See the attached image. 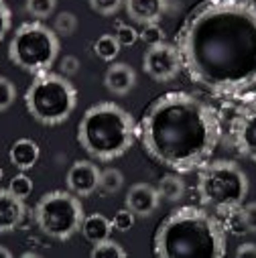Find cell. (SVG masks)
<instances>
[{
    "label": "cell",
    "instance_id": "6da1fadb",
    "mask_svg": "<svg viewBox=\"0 0 256 258\" xmlns=\"http://www.w3.org/2000/svg\"><path fill=\"white\" fill-rule=\"evenodd\" d=\"M189 80L214 98L244 106L256 100V3L204 0L177 35Z\"/></svg>",
    "mask_w": 256,
    "mask_h": 258
},
{
    "label": "cell",
    "instance_id": "7a4b0ae2",
    "mask_svg": "<svg viewBox=\"0 0 256 258\" xmlns=\"http://www.w3.org/2000/svg\"><path fill=\"white\" fill-rule=\"evenodd\" d=\"M139 137L159 165L189 173L210 163L222 141V118L206 100L187 92H167L145 112Z\"/></svg>",
    "mask_w": 256,
    "mask_h": 258
},
{
    "label": "cell",
    "instance_id": "3957f363",
    "mask_svg": "<svg viewBox=\"0 0 256 258\" xmlns=\"http://www.w3.org/2000/svg\"><path fill=\"white\" fill-rule=\"evenodd\" d=\"M153 250L161 258H222L226 228L210 212L185 206L169 214L157 228Z\"/></svg>",
    "mask_w": 256,
    "mask_h": 258
},
{
    "label": "cell",
    "instance_id": "277c9868",
    "mask_svg": "<svg viewBox=\"0 0 256 258\" xmlns=\"http://www.w3.org/2000/svg\"><path fill=\"white\" fill-rule=\"evenodd\" d=\"M139 126L135 118L114 102L88 108L78 126V143L98 161H114L135 145Z\"/></svg>",
    "mask_w": 256,
    "mask_h": 258
},
{
    "label": "cell",
    "instance_id": "5b68a950",
    "mask_svg": "<svg viewBox=\"0 0 256 258\" xmlns=\"http://www.w3.org/2000/svg\"><path fill=\"white\" fill-rule=\"evenodd\" d=\"M27 112L43 126L63 124L78 106L76 86L61 74L45 72L35 76L25 92Z\"/></svg>",
    "mask_w": 256,
    "mask_h": 258
},
{
    "label": "cell",
    "instance_id": "8992f818",
    "mask_svg": "<svg viewBox=\"0 0 256 258\" xmlns=\"http://www.w3.org/2000/svg\"><path fill=\"white\" fill-rule=\"evenodd\" d=\"M198 193L204 206L216 212L240 208L248 196V177L234 161H214L200 169Z\"/></svg>",
    "mask_w": 256,
    "mask_h": 258
},
{
    "label": "cell",
    "instance_id": "52a82bcc",
    "mask_svg": "<svg viewBox=\"0 0 256 258\" xmlns=\"http://www.w3.org/2000/svg\"><path fill=\"white\" fill-rule=\"evenodd\" d=\"M59 55V37L47 25L33 21L23 23L9 45V57L17 68L29 74H45L53 68Z\"/></svg>",
    "mask_w": 256,
    "mask_h": 258
},
{
    "label": "cell",
    "instance_id": "ba28073f",
    "mask_svg": "<svg viewBox=\"0 0 256 258\" xmlns=\"http://www.w3.org/2000/svg\"><path fill=\"white\" fill-rule=\"evenodd\" d=\"M35 222L43 234L55 240H70L80 232L84 222V206L78 196L68 191H49L35 206Z\"/></svg>",
    "mask_w": 256,
    "mask_h": 258
},
{
    "label": "cell",
    "instance_id": "9c48e42d",
    "mask_svg": "<svg viewBox=\"0 0 256 258\" xmlns=\"http://www.w3.org/2000/svg\"><path fill=\"white\" fill-rule=\"evenodd\" d=\"M143 70L155 82H171L183 70L181 55H179L177 47L169 45L165 41L149 47L143 57Z\"/></svg>",
    "mask_w": 256,
    "mask_h": 258
},
{
    "label": "cell",
    "instance_id": "30bf717a",
    "mask_svg": "<svg viewBox=\"0 0 256 258\" xmlns=\"http://www.w3.org/2000/svg\"><path fill=\"white\" fill-rule=\"evenodd\" d=\"M232 145L244 159L256 163V100L244 104L230 126Z\"/></svg>",
    "mask_w": 256,
    "mask_h": 258
},
{
    "label": "cell",
    "instance_id": "8fae6325",
    "mask_svg": "<svg viewBox=\"0 0 256 258\" xmlns=\"http://www.w3.org/2000/svg\"><path fill=\"white\" fill-rule=\"evenodd\" d=\"M100 169L92 161H76L66 177L68 189L78 198H88L100 187Z\"/></svg>",
    "mask_w": 256,
    "mask_h": 258
},
{
    "label": "cell",
    "instance_id": "7c38bea8",
    "mask_svg": "<svg viewBox=\"0 0 256 258\" xmlns=\"http://www.w3.org/2000/svg\"><path fill=\"white\" fill-rule=\"evenodd\" d=\"M159 189L149 183H135L126 193V208L139 218H149L159 208Z\"/></svg>",
    "mask_w": 256,
    "mask_h": 258
},
{
    "label": "cell",
    "instance_id": "4fadbf2b",
    "mask_svg": "<svg viewBox=\"0 0 256 258\" xmlns=\"http://www.w3.org/2000/svg\"><path fill=\"white\" fill-rule=\"evenodd\" d=\"M25 202L19 200L9 189H0V234L17 230L25 220Z\"/></svg>",
    "mask_w": 256,
    "mask_h": 258
},
{
    "label": "cell",
    "instance_id": "5bb4252c",
    "mask_svg": "<svg viewBox=\"0 0 256 258\" xmlns=\"http://www.w3.org/2000/svg\"><path fill=\"white\" fill-rule=\"evenodd\" d=\"M104 86L114 96H126L137 86V74L128 63H110L104 74Z\"/></svg>",
    "mask_w": 256,
    "mask_h": 258
},
{
    "label": "cell",
    "instance_id": "9a60e30c",
    "mask_svg": "<svg viewBox=\"0 0 256 258\" xmlns=\"http://www.w3.org/2000/svg\"><path fill=\"white\" fill-rule=\"evenodd\" d=\"M126 15L139 25L161 21L167 13V0H124Z\"/></svg>",
    "mask_w": 256,
    "mask_h": 258
},
{
    "label": "cell",
    "instance_id": "2e32d148",
    "mask_svg": "<svg viewBox=\"0 0 256 258\" xmlns=\"http://www.w3.org/2000/svg\"><path fill=\"white\" fill-rule=\"evenodd\" d=\"M41 157V149L33 139H19L13 143L9 151V161L19 169V171H31Z\"/></svg>",
    "mask_w": 256,
    "mask_h": 258
},
{
    "label": "cell",
    "instance_id": "e0dca14e",
    "mask_svg": "<svg viewBox=\"0 0 256 258\" xmlns=\"http://www.w3.org/2000/svg\"><path fill=\"white\" fill-rule=\"evenodd\" d=\"M114 226H112V220H108L104 214H90V216H84V222H82V236L90 242V244H98V242H104L110 238Z\"/></svg>",
    "mask_w": 256,
    "mask_h": 258
},
{
    "label": "cell",
    "instance_id": "ac0fdd59",
    "mask_svg": "<svg viewBox=\"0 0 256 258\" xmlns=\"http://www.w3.org/2000/svg\"><path fill=\"white\" fill-rule=\"evenodd\" d=\"M157 189H159L161 200L173 204V202H179V200L185 196V181H183L179 175L169 173V175H165V177L159 181Z\"/></svg>",
    "mask_w": 256,
    "mask_h": 258
},
{
    "label": "cell",
    "instance_id": "d6986e66",
    "mask_svg": "<svg viewBox=\"0 0 256 258\" xmlns=\"http://www.w3.org/2000/svg\"><path fill=\"white\" fill-rule=\"evenodd\" d=\"M120 43H118V39L114 37V35H102V37H98L96 39V43H94V53L102 59V61H108V63H112L116 57H118V53H120Z\"/></svg>",
    "mask_w": 256,
    "mask_h": 258
},
{
    "label": "cell",
    "instance_id": "ffe728a7",
    "mask_svg": "<svg viewBox=\"0 0 256 258\" xmlns=\"http://www.w3.org/2000/svg\"><path fill=\"white\" fill-rule=\"evenodd\" d=\"M122 185H124V175L118 169L110 167V169H104L100 173V187L98 189L104 191L106 196H114V193H118L122 189Z\"/></svg>",
    "mask_w": 256,
    "mask_h": 258
},
{
    "label": "cell",
    "instance_id": "44dd1931",
    "mask_svg": "<svg viewBox=\"0 0 256 258\" xmlns=\"http://www.w3.org/2000/svg\"><path fill=\"white\" fill-rule=\"evenodd\" d=\"M90 256H92V258H124V256H126V250H124L118 242H114L112 238H108V240H104V242L94 244Z\"/></svg>",
    "mask_w": 256,
    "mask_h": 258
},
{
    "label": "cell",
    "instance_id": "7402d4cb",
    "mask_svg": "<svg viewBox=\"0 0 256 258\" xmlns=\"http://www.w3.org/2000/svg\"><path fill=\"white\" fill-rule=\"evenodd\" d=\"M13 196H17L19 200H27L31 193H33V179L25 173V171H21L19 175H15L11 181H9V187H7Z\"/></svg>",
    "mask_w": 256,
    "mask_h": 258
},
{
    "label": "cell",
    "instance_id": "603a6c76",
    "mask_svg": "<svg viewBox=\"0 0 256 258\" xmlns=\"http://www.w3.org/2000/svg\"><path fill=\"white\" fill-rule=\"evenodd\" d=\"M76 29H78V17L74 13L63 11L53 21V31L57 33V37H70L76 33Z\"/></svg>",
    "mask_w": 256,
    "mask_h": 258
},
{
    "label": "cell",
    "instance_id": "cb8c5ba5",
    "mask_svg": "<svg viewBox=\"0 0 256 258\" xmlns=\"http://www.w3.org/2000/svg\"><path fill=\"white\" fill-rule=\"evenodd\" d=\"M224 228L236 236H242V234H248V228H246V222H244V216H242V206L240 208H234L230 212H226V222H224Z\"/></svg>",
    "mask_w": 256,
    "mask_h": 258
},
{
    "label": "cell",
    "instance_id": "d4e9b609",
    "mask_svg": "<svg viewBox=\"0 0 256 258\" xmlns=\"http://www.w3.org/2000/svg\"><path fill=\"white\" fill-rule=\"evenodd\" d=\"M57 7V0H27V11L35 19H49Z\"/></svg>",
    "mask_w": 256,
    "mask_h": 258
},
{
    "label": "cell",
    "instance_id": "484cf974",
    "mask_svg": "<svg viewBox=\"0 0 256 258\" xmlns=\"http://www.w3.org/2000/svg\"><path fill=\"white\" fill-rule=\"evenodd\" d=\"M17 100V88L9 78L0 76V112L9 110Z\"/></svg>",
    "mask_w": 256,
    "mask_h": 258
},
{
    "label": "cell",
    "instance_id": "4316f807",
    "mask_svg": "<svg viewBox=\"0 0 256 258\" xmlns=\"http://www.w3.org/2000/svg\"><path fill=\"white\" fill-rule=\"evenodd\" d=\"M88 3L90 9L102 17H112L124 7V0H88Z\"/></svg>",
    "mask_w": 256,
    "mask_h": 258
},
{
    "label": "cell",
    "instance_id": "83f0119b",
    "mask_svg": "<svg viewBox=\"0 0 256 258\" xmlns=\"http://www.w3.org/2000/svg\"><path fill=\"white\" fill-rule=\"evenodd\" d=\"M139 39H141L143 43H147L149 47H153V45L163 43L165 33H163V29H161L157 23H149V25H143V31L139 33Z\"/></svg>",
    "mask_w": 256,
    "mask_h": 258
},
{
    "label": "cell",
    "instance_id": "f1b7e54d",
    "mask_svg": "<svg viewBox=\"0 0 256 258\" xmlns=\"http://www.w3.org/2000/svg\"><path fill=\"white\" fill-rule=\"evenodd\" d=\"M114 37L118 39L120 47H133V45L139 41V31H137L135 27H131V25H124V23H120V25L116 27Z\"/></svg>",
    "mask_w": 256,
    "mask_h": 258
},
{
    "label": "cell",
    "instance_id": "f546056e",
    "mask_svg": "<svg viewBox=\"0 0 256 258\" xmlns=\"http://www.w3.org/2000/svg\"><path fill=\"white\" fill-rule=\"evenodd\" d=\"M135 220H137V216H135L131 210H128V208H124V210H120V212L114 214L112 226H114V230H118V232H128V230L135 226Z\"/></svg>",
    "mask_w": 256,
    "mask_h": 258
},
{
    "label": "cell",
    "instance_id": "4dcf8cb0",
    "mask_svg": "<svg viewBox=\"0 0 256 258\" xmlns=\"http://www.w3.org/2000/svg\"><path fill=\"white\" fill-rule=\"evenodd\" d=\"M11 25H13V13L5 0H0V41L11 31Z\"/></svg>",
    "mask_w": 256,
    "mask_h": 258
},
{
    "label": "cell",
    "instance_id": "1f68e13d",
    "mask_svg": "<svg viewBox=\"0 0 256 258\" xmlns=\"http://www.w3.org/2000/svg\"><path fill=\"white\" fill-rule=\"evenodd\" d=\"M59 70H61V76H66V78L76 76L80 72V59L74 55H66L59 63Z\"/></svg>",
    "mask_w": 256,
    "mask_h": 258
},
{
    "label": "cell",
    "instance_id": "d6a6232c",
    "mask_svg": "<svg viewBox=\"0 0 256 258\" xmlns=\"http://www.w3.org/2000/svg\"><path fill=\"white\" fill-rule=\"evenodd\" d=\"M242 216H244L248 232H256V202H250V204L242 206Z\"/></svg>",
    "mask_w": 256,
    "mask_h": 258
},
{
    "label": "cell",
    "instance_id": "836d02e7",
    "mask_svg": "<svg viewBox=\"0 0 256 258\" xmlns=\"http://www.w3.org/2000/svg\"><path fill=\"white\" fill-rule=\"evenodd\" d=\"M238 258H256V244H242L236 250Z\"/></svg>",
    "mask_w": 256,
    "mask_h": 258
},
{
    "label": "cell",
    "instance_id": "e575fe53",
    "mask_svg": "<svg viewBox=\"0 0 256 258\" xmlns=\"http://www.w3.org/2000/svg\"><path fill=\"white\" fill-rule=\"evenodd\" d=\"M13 256V252L9 250V248H5V246H0V258H11Z\"/></svg>",
    "mask_w": 256,
    "mask_h": 258
},
{
    "label": "cell",
    "instance_id": "d590c367",
    "mask_svg": "<svg viewBox=\"0 0 256 258\" xmlns=\"http://www.w3.org/2000/svg\"><path fill=\"white\" fill-rule=\"evenodd\" d=\"M3 177H5V171H3V169H0V183H3Z\"/></svg>",
    "mask_w": 256,
    "mask_h": 258
}]
</instances>
